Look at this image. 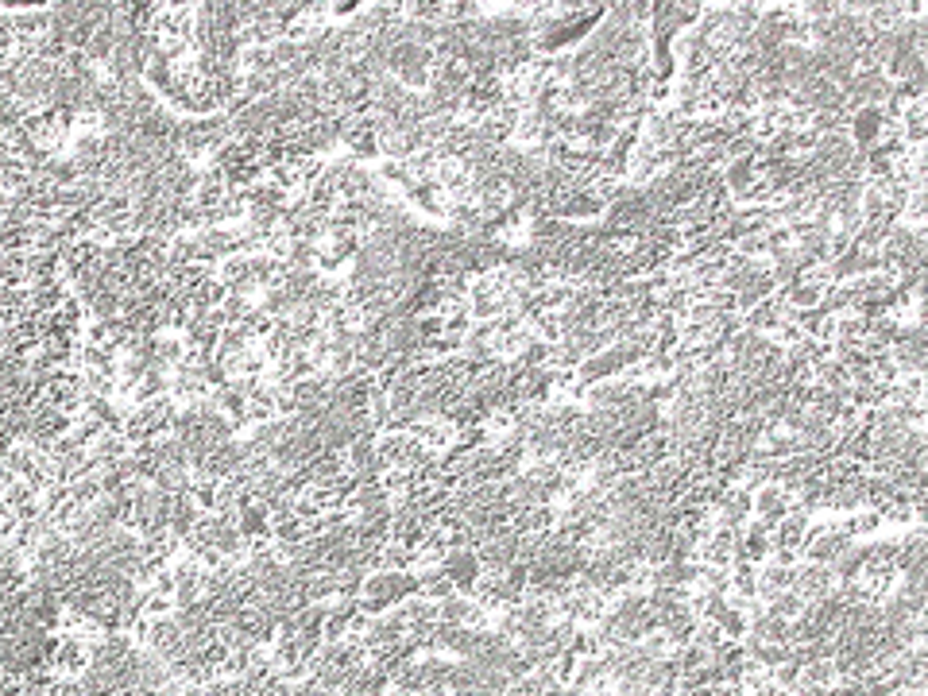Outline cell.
<instances>
[{
  "mask_svg": "<svg viewBox=\"0 0 928 696\" xmlns=\"http://www.w3.org/2000/svg\"><path fill=\"white\" fill-rule=\"evenodd\" d=\"M843 128H847V144L855 147L859 155L878 151L898 132V124L886 116L882 105H855V109H847V124Z\"/></svg>",
  "mask_w": 928,
  "mask_h": 696,
  "instance_id": "obj_1",
  "label": "cell"
},
{
  "mask_svg": "<svg viewBox=\"0 0 928 696\" xmlns=\"http://www.w3.org/2000/svg\"><path fill=\"white\" fill-rule=\"evenodd\" d=\"M437 569L449 577V584L457 588V596H468V600H472V588H476V580L484 577V565H480V553H476V546L445 550V557H441V565H437Z\"/></svg>",
  "mask_w": 928,
  "mask_h": 696,
  "instance_id": "obj_2",
  "label": "cell"
},
{
  "mask_svg": "<svg viewBox=\"0 0 928 696\" xmlns=\"http://www.w3.org/2000/svg\"><path fill=\"white\" fill-rule=\"evenodd\" d=\"M789 511H793V492H789L785 484H778V480H770V484H762L758 492H751V519L774 526V522H782Z\"/></svg>",
  "mask_w": 928,
  "mask_h": 696,
  "instance_id": "obj_3",
  "label": "cell"
},
{
  "mask_svg": "<svg viewBox=\"0 0 928 696\" xmlns=\"http://www.w3.org/2000/svg\"><path fill=\"white\" fill-rule=\"evenodd\" d=\"M793 592L805 600V604H820L836 592V573L832 565H812V561H801L797 565V577H793Z\"/></svg>",
  "mask_w": 928,
  "mask_h": 696,
  "instance_id": "obj_4",
  "label": "cell"
},
{
  "mask_svg": "<svg viewBox=\"0 0 928 696\" xmlns=\"http://www.w3.org/2000/svg\"><path fill=\"white\" fill-rule=\"evenodd\" d=\"M144 650H151L159 662H174L178 654H186V631H182V623H178L174 615H167V619H151V635H147Z\"/></svg>",
  "mask_w": 928,
  "mask_h": 696,
  "instance_id": "obj_5",
  "label": "cell"
},
{
  "mask_svg": "<svg viewBox=\"0 0 928 696\" xmlns=\"http://www.w3.org/2000/svg\"><path fill=\"white\" fill-rule=\"evenodd\" d=\"M406 434L414 437L426 453H445L453 441H457V426L449 422V418H410V426H406Z\"/></svg>",
  "mask_w": 928,
  "mask_h": 696,
  "instance_id": "obj_6",
  "label": "cell"
},
{
  "mask_svg": "<svg viewBox=\"0 0 928 696\" xmlns=\"http://www.w3.org/2000/svg\"><path fill=\"white\" fill-rule=\"evenodd\" d=\"M770 550H774V542H770V526H766V522L751 519L747 526L735 530V557H739V561L766 565V561H770Z\"/></svg>",
  "mask_w": 928,
  "mask_h": 696,
  "instance_id": "obj_7",
  "label": "cell"
},
{
  "mask_svg": "<svg viewBox=\"0 0 928 696\" xmlns=\"http://www.w3.org/2000/svg\"><path fill=\"white\" fill-rule=\"evenodd\" d=\"M696 561L708 565V569H731V561H735V530L716 526V530L696 546Z\"/></svg>",
  "mask_w": 928,
  "mask_h": 696,
  "instance_id": "obj_8",
  "label": "cell"
},
{
  "mask_svg": "<svg viewBox=\"0 0 928 696\" xmlns=\"http://www.w3.org/2000/svg\"><path fill=\"white\" fill-rule=\"evenodd\" d=\"M789 318V310H785V302L778 298V294H770V298H762L758 306H754L751 314H743V325L751 329V333H758V337H770L782 321Z\"/></svg>",
  "mask_w": 928,
  "mask_h": 696,
  "instance_id": "obj_9",
  "label": "cell"
},
{
  "mask_svg": "<svg viewBox=\"0 0 928 696\" xmlns=\"http://www.w3.org/2000/svg\"><path fill=\"white\" fill-rule=\"evenodd\" d=\"M836 530H840L847 542H870V538H878L886 526H882V515H878V511H870V507H859V511L843 515V519L836 522Z\"/></svg>",
  "mask_w": 928,
  "mask_h": 696,
  "instance_id": "obj_10",
  "label": "cell"
},
{
  "mask_svg": "<svg viewBox=\"0 0 928 696\" xmlns=\"http://www.w3.org/2000/svg\"><path fill=\"white\" fill-rule=\"evenodd\" d=\"M406 194H410V202L418 205L422 213H430V217H441V221H449V209H453V202H449V194H445L437 182H414Z\"/></svg>",
  "mask_w": 928,
  "mask_h": 696,
  "instance_id": "obj_11",
  "label": "cell"
},
{
  "mask_svg": "<svg viewBox=\"0 0 928 696\" xmlns=\"http://www.w3.org/2000/svg\"><path fill=\"white\" fill-rule=\"evenodd\" d=\"M793 577H797V569H782V565H774V561L758 565V600L770 604L774 596L789 592V588H793Z\"/></svg>",
  "mask_w": 928,
  "mask_h": 696,
  "instance_id": "obj_12",
  "label": "cell"
},
{
  "mask_svg": "<svg viewBox=\"0 0 928 696\" xmlns=\"http://www.w3.org/2000/svg\"><path fill=\"white\" fill-rule=\"evenodd\" d=\"M414 577H418V596L430 600V604H441V600L457 596V588L449 584V577L441 569H414Z\"/></svg>",
  "mask_w": 928,
  "mask_h": 696,
  "instance_id": "obj_13",
  "label": "cell"
},
{
  "mask_svg": "<svg viewBox=\"0 0 928 696\" xmlns=\"http://www.w3.org/2000/svg\"><path fill=\"white\" fill-rule=\"evenodd\" d=\"M805 611H809V604L789 588V592H782V596H774L770 604H766V615H774V619H782V623H797V619H805Z\"/></svg>",
  "mask_w": 928,
  "mask_h": 696,
  "instance_id": "obj_14",
  "label": "cell"
},
{
  "mask_svg": "<svg viewBox=\"0 0 928 696\" xmlns=\"http://www.w3.org/2000/svg\"><path fill=\"white\" fill-rule=\"evenodd\" d=\"M770 681L782 689V693H797L801 689V662H793V658H785V662H778V666L770 669Z\"/></svg>",
  "mask_w": 928,
  "mask_h": 696,
  "instance_id": "obj_15",
  "label": "cell"
}]
</instances>
